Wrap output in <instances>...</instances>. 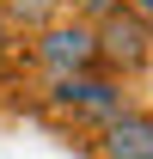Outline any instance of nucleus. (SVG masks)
I'll return each mask as SVG.
<instances>
[{
	"label": "nucleus",
	"instance_id": "f257e3e1",
	"mask_svg": "<svg viewBox=\"0 0 153 159\" xmlns=\"http://www.w3.org/2000/svg\"><path fill=\"white\" fill-rule=\"evenodd\" d=\"M31 55L49 67V80H61V74H92V67H98V31L80 25V19H55V25L37 31V49H31Z\"/></svg>",
	"mask_w": 153,
	"mask_h": 159
},
{
	"label": "nucleus",
	"instance_id": "f03ea898",
	"mask_svg": "<svg viewBox=\"0 0 153 159\" xmlns=\"http://www.w3.org/2000/svg\"><path fill=\"white\" fill-rule=\"evenodd\" d=\"M49 98H55L61 110H74V116L98 122V129L129 110V104H123V86L104 80V74H61V80H49Z\"/></svg>",
	"mask_w": 153,
	"mask_h": 159
},
{
	"label": "nucleus",
	"instance_id": "7ed1b4c3",
	"mask_svg": "<svg viewBox=\"0 0 153 159\" xmlns=\"http://www.w3.org/2000/svg\"><path fill=\"white\" fill-rule=\"evenodd\" d=\"M147 55H153V31H147V19H135V12H110V19L98 25V61H110V67L135 74Z\"/></svg>",
	"mask_w": 153,
	"mask_h": 159
},
{
	"label": "nucleus",
	"instance_id": "20e7f679",
	"mask_svg": "<svg viewBox=\"0 0 153 159\" xmlns=\"http://www.w3.org/2000/svg\"><path fill=\"white\" fill-rule=\"evenodd\" d=\"M153 153V110H123L104 122V159H147Z\"/></svg>",
	"mask_w": 153,
	"mask_h": 159
},
{
	"label": "nucleus",
	"instance_id": "39448f33",
	"mask_svg": "<svg viewBox=\"0 0 153 159\" xmlns=\"http://www.w3.org/2000/svg\"><path fill=\"white\" fill-rule=\"evenodd\" d=\"M0 19L12 25V31H43V25H55V0H6V6H0Z\"/></svg>",
	"mask_w": 153,
	"mask_h": 159
},
{
	"label": "nucleus",
	"instance_id": "423d86ee",
	"mask_svg": "<svg viewBox=\"0 0 153 159\" xmlns=\"http://www.w3.org/2000/svg\"><path fill=\"white\" fill-rule=\"evenodd\" d=\"M110 12H123V0H74V19H80V25H92V31L110 19Z\"/></svg>",
	"mask_w": 153,
	"mask_h": 159
},
{
	"label": "nucleus",
	"instance_id": "0eeeda50",
	"mask_svg": "<svg viewBox=\"0 0 153 159\" xmlns=\"http://www.w3.org/2000/svg\"><path fill=\"white\" fill-rule=\"evenodd\" d=\"M123 12H135V19H153V0H123Z\"/></svg>",
	"mask_w": 153,
	"mask_h": 159
},
{
	"label": "nucleus",
	"instance_id": "6e6552de",
	"mask_svg": "<svg viewBox=\"0 0 153 159\" xmlns=\"http://www.w3.org/2000/svg\"><path fill=\"white\" fill-rule=\"evenodd\" d=\"M6 49H12V25L0 19V55H6Z\"/></svg>",
	"mask_w": 153,
	"mask_h": 159
},
{
	"label": "nucleus",
	"instance_id": "1a4fd4ad",
	"mask_svg": "<svg viewBox=\"0 0 153 159\" xmlns=\"http://www.w3.org/2000/svg\"><path fill=\"white\" fill-rule=\"evenodd\" d=\"M147 31H153V19H147Z\"/></svg>",
	"mask_w": 153,
	"mask_h": 159
},
{
	"label": "nucleus",
	"instance_id": "9d476101",
	"mask_svg": "<svg viewBox=\"0 0 153 159\" xmlns=\"http://www.w3.org/2000/svg\"><path fill=\"white\" fill-rule=\"evenodd\" d=\"M147 159H153V153H147Z\"/></svg>",
	"mask_w": 153,
	"mask_h": 159
}]
</instances>
